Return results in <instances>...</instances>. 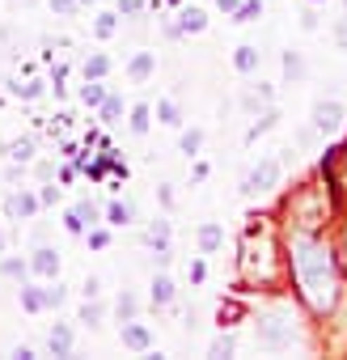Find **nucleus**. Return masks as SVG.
Segmentation results:
<instances>
[{
	"instance_id": "1",
	"label": "nucleus",
	"mask_w": 347,
	"mask_h": 360,
	"mask_svg": "<svg viewBox=\"0 0 347 360\" xmlns=\"http://www.w3.org/2000/svg\"><path fill=\"white\" fill-rule=\"evenodd\" d=\"M288 263H292L296 288L309 301V309L326 314L339 297V276H334V259H330L326 242L313 233H292L288 238Z\"/></svg>"
},
{
	"instance_id": "2",
	"label": "nucleus",
	"mask_w": 347,
	"mask_h": 360,
	"mask_svg": "<svg viewBox=\"0 0 347 360\" xmlns=\"http://www.w3.org/2000/svg\"><path fill=\"white\" fill-rule=\"evenodd\" d=\"M280 174H284V161L280 157H263L246 178H242V195L250 200V195H263V191H271L275 183H280Z\"/></svg>"
},
{
	"instance_id": "3",
	"label": "nucleus",
	"mask_w": 347,
	"mask_h": 360,
	"mask_svg": "<svg viewBox=\"0 0 347 360\" xmlns=\"http://www.w3.org/2000/svg\"><path fill=\"white\" fill-rule=\"evenodd\" d=\"M254 339H258V347H263V352H280V347H292V322H288L284 314H271V318H263V322H258Z\"/></svg>"
},
{
	"instance_id": "4",
	"label": "nucleus",
	"mask_w": 347,
	"mask_h": 360,
	"mask_svg": "<svg viewBox=\"0 0 347 360\" xmlns=\"http://www.w3.org/2000/svg\"><path fill=\"white\" fill-rule=\"evenodd\" d=\"M343 119H347V110H343V102H313V127H317V136H334L339 127H343Z\"/></svg>"
},
{
	"instance_id": "5",
	"label": "nucleus",
	"mask_w": 347,
	"mask_h": 360,
	"mask_svg": "<svg viewBox=\"0 0 347 360\" xmlns=\"http://www.w3.org/2000/svg\"><path fill=\"white\" fill-rule=\"evenodd\" d=\"M39 208H43V200L30 195V191H13V195L5 200V217H9V221H30Z\"/></svg>"
},
{
	"instance_id": "6",
	"label": "nucleus",
	"mask_w": 347,
	"mask_h": 360,
	"mask_svg": "<svg viewBox=\"0 0 347 360\" xmlns=\"http://www.w3.org/2000/svg\"><path fill=\"white\" fill-rule=\"evenodd\" d=\"M119 335H123V347H131V352H148V347H152V335H148V326H144V322H136V318H127Z\"/></svg>"
},
{
	"instance_id": "7",
	"label": "nucleus",
	"mask_w": 347,
	"mask_h": 360,
	"mask_svg": "<svg viewBox=\"0 0 347 360\" xmlns=\"http://www.w3.org/2000/svg\"><path fill=\"white\" fill-rule=\"evenodd\" d=\"M30 271H39V276H47V280H55V276H60V255H55L51 246H39V250L30 255Z\"/></svg>"
},
{
	"instance_id": "8",
	"label": "nucleus",
	"mask_w": 347,
	"mask_h": 360,
	"mask_svg": "<svg viewBox=\"0 0 347 360\" xmlns=\"http://www.w3.org/2000/svg\"><path fill=\"white\" fill-rule=\"evenodd\" d=\"M47 352H51V356H68V352H72V326H68V322H55V326H51Z\"/></svg>"
},
{
	"instance_id": "9",
	"label": "nucleus",
	"mask_w": 347,
	"mask_h": 360,
	"mask_svg": "<svg viewBox=\"0 0 347 360\" xmlns=\"http://www.w3.org/2000/svg\"><path fill=\"white\" fill-rule=\"evenodd\" d=\"M258 64H263V51H258V47H250V43H242V47L233 51V68H237V72H254Z\"/></svg>"
},
{
	"instance_id": "10",
	"label": "nucleus",
	"mask_w": 347,
	"mask_h": 360,
	"mask_svg": "<svg viewBox=\"0 0 347 360\" xmlns=\"http://www.w3.org/2000/svg\"><path fill=\"white\" fill-rule=\"evenodd\" d=\"M106 221H110V225H119V229H123V225H131V221H136V204H131V200H114V204L106 208Z\"/></svg>"
},
{
	"instance_id": "11",
	"label": "nucleus",
	"mask_w": 347,
	"mask_h": 360,
	"mask_svg": "<svg viewBox=\"0 0 347 360\" xmlns=\"http://www.w3.org/2000/svg\"><path fill=\"white\" fill-rule=\"evenodd\" d=\"M152 68H157L152 51H140V56L127 64V77H131V81H148V77H152Z\"/></svg>"
},
{
	"instance_id": "12",
	"label": "nucleus",
	"mask_w": 347,
	"mask_h": 360,
	"mask_svg": "<svg viewBox=\"0 0 347 360\" xmlns=\"http://www.w3.org/2000/svg\"><path fill=\"white\" fill-rule=\"evenodd\" d=\"M85 106H102L106 102V85L102 81H93V77H85V85H81V94H77Z\"/></svg>"
},
{
	"instance_id": "13",
	"label": "nucleus",
	"mask_w": 347,
	"mask_h": 360,
	"mask_svg": "<svg viewBox=\"0 0 347 360\" xmlns=\"http://www.w3.org/2000/svg\"><path fill=\"white\" fill-rule=\"evenodd\" d=\"M178 18H183V22H178V26H183V34H199V30L208 26V13H204V9H183Z\"/></svg>"
},
{
	"instance_id": "14",
	"label": "nucleus",
	"mask_w": 347,
	"mask_h": 360,
	"mask_svg": "<svg viewBox=\"0 0 347 360\" xmlns=\"http://www.w3.org/2000/svg\"><path fill=\"white\" fill-rule=\"evenodd\" d=\"M5 157H9V161H18V165H26V161L34 157V140H30V136H22V140H13V144L5 148Z\"/></svg>"
},
{
	"instance_id": "15",
	"label": "nucleus",
	"mask_w": 347,
	"mask_h": 360,
	"mask_svg": "<svg viewBox=\"0 0 347 360\" xmlns=\"http://www.w3.org/2000/svg\"><path fill=\"white\" fill-rule=\"evenodd\" d=\"M169 301H174V280H169V276H157V280H152V305L165 309Z\"/></svg>"
},
{
	"instance_id": "16",
	"label": "nucleus",
	"mask_w": 347,
	"mask_h": 360,
	"mask_svg": "<svg viewBox=\"0 0 347 360\" xmlns=\"http://www.w3.org/2000/svg\"><path fill=\"white\" fill-rule=\"evenodd\" d=\"M284 77L296 85V81H305V60H301V51H284Z\"/></svg>"
},
{
	"instance_id": "17",
	"label": "nucleus",
	"mask_w": 347,
	"mask_h": 360,
	"mask_svg": "<svg viewBox=\"0 0 347 360\" xmlns=\"http://www.w3.org/2000/svg\"><path fill=\"white\" fill-rule=\"evenodd\" d=\"M221 242H225V229H221V225H204V229H199V250H204V255H212Z\"/></svg>"
},
{
	"instance_id": "18",
	"label": "nucleus",
	"mask_w": 347,
	"mask_h": 360,
	"mask_svg": "<svg viewBox=\"0 0 347 360\" xmlns=\"http://www.w3.org/2000/svg\"><path fill=\"white\" fill-rule=\"evenodd\" d=\"M102 314H106V309L98 305V297H85V305H81V322H85L89 330H98V326H102Z\"/></svg>"
},
{
	"instance_id": "19",
	"label": "nucleus",
	"mask_w": 347,
	"mask_h": 360,
	"mask_svg": "<svg viewBox=\"0 0 347 360\" xmlns=\"http://www.w3.org/2000/svg\"><path fill=\"white\" fill-rule=\"evenodd\" d=\"M0 276H5V280H26L30 263L26 259H0Z\"/></svg>"
},
{
	"instance_id": "20",
	"label": "nucleus",
	"mask_w": 347,
	"mask_h": 360,
	"mask_svg": "<svg viewBox=\"0 0 347 360\" xmlns=\"http://www.w3.org/2000/svg\"><path fill=\"white\" fill-rule=\"evenodd\" d=\"M157 119H161L165 127H178V123H183V115H178V102L161 98V102H157Z\"/></svg>"
},
{
	"instance_id": "21",
	"label": "nucleus",
	"mask_w": 347,
	"mask_h": 360,
	"mask_svg": "<svg viewBox=\"0 0 347 360\" xmlns=\"http://www.w3.org/2000/svg\"><path fill=\"white\" fill-rule=\"evenodd\" d=\"M9 89H13V98H26V102H34V98L43 94V81H34V77H26V81H13Z\"/></svg>"
},
{
	"instance_id": "22",
	"label": "nucleus",
	"mask_w": 347,
	"mask_h": 360,
	"mask_svg": "<svg viewBox=\"0 0 347 360\" xmlns=\"http://www.w3.org/2000/svg\"><path fill=\"white\" fill-rule=\"evenodd\" d=\"M263 18V0H242V5H237V13H233V22H258Z\"/></svg>"
},
{
	"instance_id": "23",
	"label": "nucleus",
	"mask_w": 347,
	"mask_h": 360,
	"mask_svg": "<svg viewBox=\"0 0 347 360\" xmlns=\"http://www.w3.org/2000/svg\"><path fill=\"white\" fill-rule=\"evenodd\" d=\"M144 242H148V246H157V250H161V246H165V242H169V225H165V221H152V225H148V229H144Z\"/></svg>"
},
{
	"instance_id": "24",
	"label": "nucleus",
	"mask_w": 347,
	"mask_h": 360,
	"mask_svg": "<svg viewBox=\"0 0 347 360\" xmlns=\"http://www.w3.org/2000/svg\"><path fill=\"white\" fill-rule=\"evenodd\" d=\"M64 301H68V288H64V284H60V280H55V284H47V288H43V305H47V309H60V305H64Z\"/></svg>"
},
{
	"instance_id": "25",
	"label": "nucleus",
	"mask_w": 347,
	"mask_h": 360,
	"mask_svg": "<svg viewBox=\"0 0 347 360\" xmlns=\"http://www.w3.org/2000/svg\"><path fill=\"white\" fill-rule=\"evenodd\" d=\"M119 30V13H98V22H93V34L98 39H110Z\"/></svg>"
},
{
	"instance_id": "26",
	"label": "nucleus",
	"mask_w": 347,
	"mask_h": 360,
	"mask_svg": "<svg viewBox=\"0 0 347 360\" xmlns=\"http://www.w3.org/2000/svg\"><path fill=\"white\" fill-rule=\"evenodd\" d=\"M98 110H102V123H119V115H123V98L106 94V102H102Z\"/></svg>"
},
{
	"instance_id": "27",
	"label": "nucleus",
	"mask_w": 347,
	"mask_h": 360,
	"mask_svg": "<svg viewBox=\"0 0 347 360\" xmlns=\"http://www.w3.org/2000/svg\"><path fill=\"white\" fill-rule=\"evenodd\" d=\"M275 119H280L275 110H267V115H258V119L250 123V131H246V140H258L263 131H271V127H275Z\"/></svg>"
},
{
	"instance_id": "28",
	"label": "nucleus",
	"mask_w": 347,
	"mask_h": 360,
	"mask_svg": "<svg viewBox=\"0 0 347 360\" xmlns=\"http://www.w3.org/2000/svg\"><path fill=\"white\" fill-rule=\"evenodd\" d=\"M22 309H30V314L47 309V305H43V288H30V284H22Z\"/></svg>"
},
{
	"instance_id": "29",
	"label": "nucleus",
	"mask_w": 347,
	"mask_h": 360,
	"mask_svg": "<svg viewBox=\"0 0 347 360\" xmlns=\"http://www.w3.org/2000/svg\"><path fill=\"white\" fill-rule=\"evenodd\" d=\"M106 72H110V60H106V56H89V60H85V77H93V81H102Z\"/></svg>"
},
{
	"instance_id": "30",
	"label": "nucleus",
	"mask_w": 347,
	"mask_h": 360,
	"mask_svg": "<svg viewBox=\"0 0 347 360\" xmlns=\"http://www.w3.org/2000/svg\"><path fill=\"white\" fill-rule=\"evenodd\" d=\"M148 115H152V110H148L144 102H140V106H131V131H136V136H144V131H148Z\"/></svg>"
},
{
	"instance_id": "31",
	"label": "nucleus",
	"mask_w": 347,
	"mask_h": 360,
	"mask_svg": "<svg viewBox=\"0 0 347 360\" xmlns=\"http://www.w3.org/2000/svg\"><path fill=\"white\" fill-rule=\"evenodd\" d=\"M199 148H204V131H199V127H191V131H183V153H187V157H195Z\"/></svg>"
},
{
	"instance_id": "32",
	"label": "nucleus",
	"mask_w": 347,
	"mask_h": 360,
	"mask_svg": "<svg viewBox=\"0 0 347 360\" xmlns=\"http://www.w3.org/2000/svg\"><path fill=\"white\" fill-rule=\"evenodd\" d=\"M233 347H237V339H233V335H216V339H212V347H208V356H233Z\"/></svg>"
},
{
	"instance_id": "33",
	"label": "nucleus",
	"mask_w": 347,
	"mask_h": 360,
	"mask_svg": "<svg viewBox=\"0 0 347 360\" xmlns=\"http://www.w3.org/2000/svg\"><path fill=\"white\" fill-rule=\"evenodd\" d=\"M114 309H119V318H123V322H127V318H136V309H140V301H136V292H123Z\"/></svg>"
},
{
	"instance_id": "34",
	"label": "nucleus",
	"mask_w": 347,
	"mask_h": 360,
	"mask_svg": "<svg viewBox=\"0 0 347 360\" xmlns=\"http://www.w3.org/2000/svg\"><path fill=\"white\" fill-rule=\"evenodd\" d=\"M51 13L72 18V13H81V0H51Z\"/></svg>"
},
{
	"instance_id": "35",
	"label": "nucleus",
	"mask_w": 347,
	"mask_h": 360,
	"mask_svg": "<svg viewBox=\"0 0 347 360\" xmlns=\"http://www.w3.org/2000/svg\"><path fill=\"white\" fill-rule=\"evenodd\" d=\"M263 102H271V89H267V85H263L258 94H246V98H242V106H246V110H258Z\"/></svg>"
},
{
	"instance_id": "36",
	"label": "nucleus",
	"mask_w": 347,
	"mask_h": 360,
	"mask_svg": "<svg viewBox=\"0 0 347 360\" xmlns=\"http://www.w3.org/2000/svg\"><path fill=\"white\" fill-rule=\"evenodd\" d=\"M89 246H93V250H106V246H110V233L93 225V229H89Z\"/></svg>"
},
{
	"instance_id": "37",
	"label": "nucleus",
	"mask_w": 347,
	"mask_h": 360,
	"mask_svg": "<svg viewBox=\"0 0 347 360\" xmlns=\"http://www.w3.org/2000/svg\"><path fill=\"white\" fill-rule=\"evenodd\" d=\"M144 0H119V18H140Z\"/></svg>"
},
{
	"instance_id": "38",
	"label": "nucleus",
	"mask_w": 347,
	"mask_h": 360,
	"mask_svg": "<svg viewBox=\"0 0 347 360\" xmlns=\"http://www.w3.org/2000/svg\"><path fill=\"white\" fill-rule=\"evenodd\" d=\"M334 43H339V51H347V13L334 22Z\"/></svg>"
},
{
	"instance_id": "39",
	"label": "nucleus",
	"mask_w": 347,
	"mask_h": 360,
	"mask_svg": "<svg viewBox=\"0 0 347 360\" xmlns=\"http://www.w3.org/2000/svg\"><path fill=\"white\" fill-rule=\"evenodd\" d=\"M301 30H317V13H313V9L301 13Z\"/></svg>"
},
{
	"instance_id": "40",
	"label": "nucleus",
	"mask_w": 347,
	"mask_h": 360,
	"mask_svg": "<svg viewBox=\"0 0 347 360\" xmlns=\"http://www.w3.org/2000/svg\"><path fill=\"white\" fill-rule=\"evenodd\" d=\"M39 200H43V204H55V200H60V187H43V195H39Z\"/></svg>"
},
{
	"instance_id": "41",
	"label": "nucleus",
	"mask_w": 347,
	"mask_h": 360,
	"mask_svg": "<svg viewBox=\"0 0 347 360\" xmlns=\"http://www.w3.org/2000/svg\"><path fill=\"white\" fill-rule=\"evenodd\" d=\"M98 292H102V280L89 276V280H85V297H98Z\"/></svg>"
},
{
	"instance_id": "42",
	"label": "nucleus",
	"mask_w": 347,
	"mask_h": 360,
	"mask_svg": "<svg viewBox=\"0 0 347 360\" xmlns=\"http://www.w3.org/2000/svg\"><path fill=\"white\" fill-rule=\"evenodd\" d=\"M5 250H9V233H5V229H0V255H5Z\"/></svg>"
},
{
	"instance_id": "43",
	"label": "nucleus",
	"mask_w": 347,
	"mask_h": 360,
	"mask_svg": "<svg viewBox=\"0 0 347 360\" xmlns=\"http://www.w3.org/2000/svg\"><path fill=\"white\" fill-rule=\"evenodd\" d=\"M309 5H322V0H309Z\"/></svg>"
},
{
	"instance_id": "44",
	"label": "nucleus",
	"mask_w": 347,
	"mask_h": 360,
	"mask_svg": "<svg viewBox=\"0 0 347 360\" xmlns=\"http://www.w3.org/2000/svg\"><path fill=\"white\" fill-rule=\"evenodd\" d=\"M81 5H93V0H81Z\"/></svg>"
},
{
	"instance_id": "45",
	"label": "nucleus",
	"mask_w": 347,
	"mask_h": 360,
	"mask_svg": "<svg viewBox=\"0 0 347 360\" xmlns=\"http://www.w3.org/2000/svg\"><path fill=\"white\" fill-rule=\"evenodd\" d=\"M343 5H347V0H343Z\"/></svg>"
}]
</instances>
